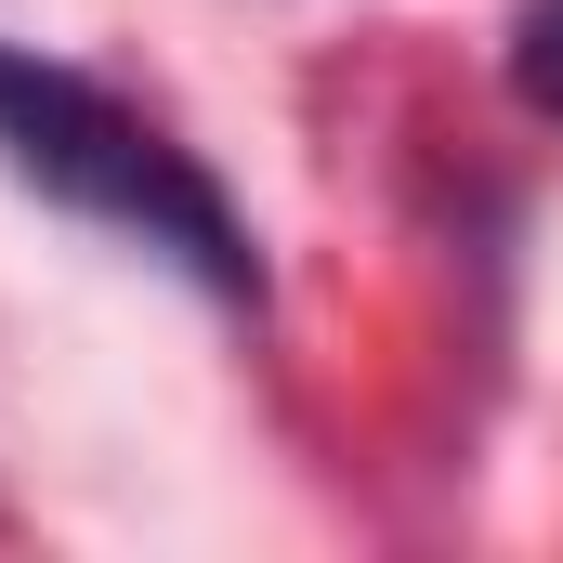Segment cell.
<instances>
[{
    "mask_svg": "<svg viewBox=\"0 0 563 563\" xmlns=\"http://www.w3.org/2000/svg\"><path fill=\"white\" fill-rule=\"evenodd\" d=\"M0 170L40 184L53 210H79V223L157 250L170 276H197L223 314H263V236H250V210L197 170V144H170L144 106H119L106 79H79V66H53V53H13V40H0Z\"/></svg>",
    "mask_w": 563,
    "mask_h": 563,
    "instance_id": "1",
    "label": "cell"
},
{
    "mask_svg": "<svg viewBox=\"0 0 563 563\" xmlns=\"http://www.w3.org/2000/svg\"><path fill=\"white\" fill-rule=\"evenodd\" d=\"M511 92L538 119H563V0H525L511 13Z\"/></svg>",
    "mask_w": 563,
    "mask_h": 563,
    "instance_id": "2",
    "label": "cell"
}]
</instances>
